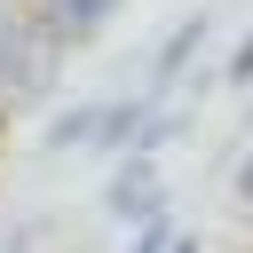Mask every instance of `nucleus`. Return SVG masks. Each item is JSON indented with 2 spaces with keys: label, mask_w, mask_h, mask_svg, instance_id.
<instances>
[{
  "label": "nucleus",
  "mask_w": 253,
  "mask_h": 253,
  "mask_svg": "<svg viewBox=\"0 0 253 253\" xmlns=\"http://www.w3.org/2000/svg\"><path fill=\"white\" fill-rule=\"evenodd\" d=\"M63 79V32L40 8H0V103H40Z\"/></svg>",
  "instance_id": "1"
},
{
  "label": "nucleus",
  "mask_w": 253,
  "mask_h": 253,
  "mask_svg": "<svg viewBox=\"0 0 253 253\" xmlns=\"http://www.w3.org/2000/svg\"><path fill=\"white\" fill-rule=\"evenodd\" d=\"M142 213H158V182L142 158H126V174L111 182V221H142Z\"/></svg>",
  "instance_id": "2"
},
{
  "label": "nucleus",
  "mask_w": 253,
  "mask_h": 253,
  "mask_svg": "<svg viewBox=\"0 0 253 253\" xmlns=\"http://www.w3.org/2000/svg\"><path fill=\"white\" fill-rule=\"evenodd\" d=\"M111 8H119V0H40V16H47L63 40H87V32H103V24H111Z\"/></svg>",
  "instance_id": "3"
},
{
  "label": "nucleus",
  "mask_w": 253,
  "mask_h": 253,
  "mask_svg": "<svg viewBox=\"0 0 253 253\" xmlns=\"http://www.w3.org/2000/svg\"><path fill=\"white\" fill-rule=\"evenodd\" d=\"M103 111H111V103H79V111H63V119L47 126V150H79V142H95V134H103Z\"/></svg>",
  "instance_id": "4"
},
{
  "label": "nucleus",
  "mask_w": 253,
  "mask_h": 253,
  "mask_svg": "<svg viewBox=\"0 0 253 253\" xmlns=\"http://www.w3.org/2000/svg\"><path fill=\"white\" fill-rule=\"evenodd\" d=\"M198 40H206V16H190V24H182V32L166 40V47H158V79H174V71H182V63L198 55Z\"/></svg>",
  "instance_id": "5"
},
{
  "label": "nucleus",
  "mask_w": 253,
  "mask_h": 253,
  "mask_svg": "<svg viewBox=\"0 0 253 253\" xmlns=\"http://www.w3.org/2000/svg\"><path fill=\"white\" fill-rule=\"evenodd\" d=\"M229 79H237V87H253V40H245V47L229 55Z\"/></svg>",
  "instance_id": "6"
},
{
  "label": "nucleus",
  "mask_w": 253,
  "mask_h": 253,
  "mask_svg": "<svg viewBox=\"0 0 253 253\" xmlns=\"http://www.w3.org/2000/svg\"><path fill=\"white\" fill-rule=\"evenodd\" d=\"M237 206L253 213V150H245V166H237Z\"/></svg>",
  "instance_id": "7"
},
{
  "label": "nucleus",
  "mask_w": 253,
  "mask_h": 253,
  "mask_svg": "<svg viewBox=\"0 0 253 253\" xmlns=\"http://www.w3.org/2000/svg\"><path fill=\"white\" fill-rule=\"evenodd\" d=\"M174 253H198V245H190V237H182V245H174Z\"/></svg>",
  "instance_id": "8"
}]
</instances>
